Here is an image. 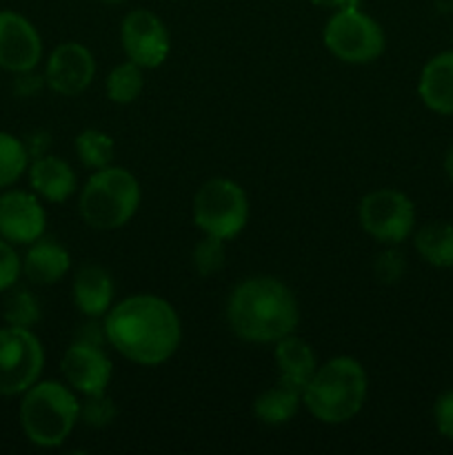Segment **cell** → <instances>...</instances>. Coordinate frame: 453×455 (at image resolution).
Instances as JSON below:
<instances>
[{"label":"cell","instance_id":"1","mask_svg":"<svg viewBox=\"0 0 453 455\" xmlns=\"http://www.w3.org/2000/svg\"><path fill=\"white\" fill-rule=\"evenodd\" d=\"M107 345L140 367H158L173 358L182 340V324L171 302L154 293H136L105 314Z\"/></svg>","mask_w":453,"mask_h":455},{"label":"cell","instance_id":"2","mask_svg":"<svg viewBox=\"0 0 453 455\" xmlns=\"http://www.w3.org/2000/svg\"><path fill=\"white\" fill-rule=\"evenodd\" d=\"M226 320L240 340L275 345L300 323V307L291 289L271 275H253L231 291Z\"/></svg>","mask_w":453,"mask_h":455},{"label":"cell","instance_id":"3","mask_svg":"<svg viewBox=\"0 0 453 455\" xmlns=\"http://www.w3.org/2000/svg\"><path fill=\"white\" fill-rule=\"evenodd\" d=\"M369 395V378L351 355H338L315 369L302 389V404L324 425H345L362 411Z\"/></svg>","mask_w":453,"mask_h":455},{"label":"cell","instance_id":"4","mask_svg":"<svg viewBox=\"0 0 453 455\" xmlns=\"http://www.w3.org/2000/svg\"><path fill=\"white\" fill-rule=\"evenodd\" d=\"M80 422V403L69 385L38 380L22 394L20 427L31 444L56 449L67 443Z\"/></svg>","mask_w":453,"mask_h":455},{"label":"cell","instance_id":"5","mask_svg":"<svg viewBox=\"0 0 453 455\" xmlns=\"http://www.w3.org/2000/svg\"><path fill=\"white\" fill-rule=\"evenodd\" d=\"M140 182L129 169H96L80 191L78 212L84 225L98 231H114L127 225L140 207Z\"/></svg>","mask_w":453,"mask_h":455},{"label":"cell","instance_id":"6","mask_svg":"<svg viewBox=\"0 0 453 455\" xmlns=\"http://www.w3.org/2000/svg\"><path fill=\"white\" fill-rule=\"evenodd\" d=\"M191 216L204 235L229 243L247 227L249 198L235 180L211 178L195 191Z\"/></svg>","mask_w":453,"mask_h":455},{"label":"cell","instance_id":"7","mask_svg":"<svg viewBox=\"0 0 453 455\" xmlns=\"http://www.w3.org/2000/svg\"><path fill=\"white\" fill-rule=\"evenodd\" d=\"M324 47L346 65H367L385 53V29L358 4L336 9L322 31Z\"/></svg>","mask_w":453,"mask_h":455},{"label":"cell","instance_id":"8","mask_svg":"<svg viewBox=\"0 0 453 455\" xmlns=\"http://www.w3.org/2000/svg\"><path fill=\"white\" fill-rule=\"evenodd\" d=\"M358 220L380 244H402L416 231V204L398 189L369 191L360 200Z\"/></svg>","mask_w":453,"mask_h":455},{"label":"cell","instance_id":"9","mask_svg":"<svg viewBox=\"0 0 453 455\" xmlns=\"http://www.w3.org/2000/svg\"><path fill=\"white\" fill-rule=\"evenodd\" d=\"M43 367V342L31 329L0 327V395H22L40 380Z\"/></svg>","mask_w":453,"mask_h":455},{"label":"cell","instance_id":"10","mask_svg":"<svg viewBox=\"0 0 453 455\" xmlns=\"http://www.w3.org/2000/svg\"><path fill=\"white\" fill-rule=\"evenodd\" d=\"M120 43L131 62L142 69H155L163 65L171 52L169 29L149 9H133L123 18Z\"/></svg>","mask_w":453,"mask_h":455},{"label":"cell","instance_id":"11","mask_svg":"<svg viewBox=\"0 0 453 455\" xmlns=\"http://www.w3.org/2000/svg\"><path fill=\"white\" fill-rule=\"evenodd\" d=\"M47 229V213L36 194L7 189L0 194V238L12 244L36 243Z\"/></svg>","mask_w":453,"mask_h":455},{"label":"cell","instance_id":"12","mask_svg":"<svg viewBox=\"0 0 453 455\" xmlns=\"http://www.w3.org/2000/svg\"><path fill=\"white\" fill-rule=\"evenodd\" d=\"M96 76V58L83 43H60L47 58L44 80L52 92L60 96H78Z\"/></svg>","mask_w":453,"mask_h":455},{"label":"cell","instance_id":"13","mask_svg":"<svg viewBox=\"0 0 453 455\" xmlns=\"http://www.w3.org/2000/svg\"><path fill=\"white\" fill-rule=\"evenodd\" d=\"M43 58V38L22 13L0 12V69L20 74L36 69Z\"/></svg>","mask_w":453,"mask_h":455},{"label":"cell","instance_id":"14","mask_svg":"<svg viewBox=\"0 0 453 455\" xmlns=\"http://www.w3.org/2000/svg\"><path fill=\"white\" fill-rule=\"evenodd\" d=\"M60 371L71 389L83 395H91L107 391L114 376V364L102 347L74 340V345L62 355Z\"/></svg>","mask_w":453,"mask_h":455},{"label":"cell","instance_id":"15","mask_svg":"<svg viewBox=\"0 0 453 455\" xmlns=\"http://www.w3.org/2000/svg\"><path fill=\"white\" fill-rule=\"evenodd\" d=\"M417 96L433 114L453 116V49L426 60L417 80Z\"/></svg>","mask_w":453,"mask_h":455},{"label":"cell","instance_id":"16","mask_svg":"<svg viewBox=\"0 0 453 455\" xmlns=\"http://www.w3.org/2000/svg\"><path fill=\"white\" fill-rule=\"evenodd\" d=\"M27 173H29V185L34 194L47 203H65L78 189L76 172L67 160L58 156L47 154L31 160Z\"/></svg>","mask_w":453,"mask_h":455},{"label":"cell","instance_id":"17","mask_svg":"<svg viewBox=\"0 0 453 455\" xmlns=\"http://www.w3.org/2000/svg\"><path fill=\"white\" fill-rule=\"evenodd\" d=\"M114 278L100 265H83L74 278V305L84 318H102L114 302Z\"/></svg>","mask_w":453,"mask_h":455},{"label":"cell","instance_id":"18","mask_svg":"<svg viewBox=\"0 0 453 455\" xmlns=\"http://www.w3.org/2000/svg\"><path fill=\"white\" fill-rule=\"evenodd\" d=\"M71 267V256L60 243L52 238H38L29 244L22 258V274L34 284H56L67 275Z\"/></svg>","mask_w":453,"mask_h":455},{"label":"cell","instance_id":"19","mask_svg":"<svg viewBox=\"0 0 453 455\" xmlns=\"http://www.w3.org/2000/svg\"><path fill=\"white\" fill-rule=\"evenodd\" d=\"M274 363L278 367L280 380L300 391L305 389V385L311 380L315 369H318V358L314 354V347L306 340H302V338H298L296 333L284 336L282 340L275 342Z\"/></svg>","mask_w":453,"mask_h":455},{"label":"cell","instance_id":"20","mask_svg":"<svg viewBox=\"0 0 453 455\" xmlns=\"http://www.w3.org/2000/svg\"><path fill=\"white\" fill-rule=\"evenodd\" d=\"M413 247L426 265L453 269V225L447 220L425 222L413 231Z\"/></svg>","mask_w":453,"mask_h":455},{"label":"cell","instance_id":"21","mask_svg":"<svg viewBox=\"0 0 453 455\" xmlns=\"http://www.w3.org/2000/svg\"><path fill=\"white\" fill-rule=\"evenodd\" d=\"M302 404V391L296 387L287 385V382L278 380V385L271 389L262 391L253 403V416L269 427L287 425L293 420Z\"/></svg>","mask_w":453,"mask_h":455},{"label":"cell","instance_id":"22","mask_svg":"<svg viewBox=\"0 0 453 455\" xmlns=\"http://www.w3.org/2000/svg\"><path fill=\"white\" fill-rule=\"evenodd\" d=\"M76 154L78 160L89 169L109 167L115 156V142L102 129H84L76 136Z\"/></svg>","mask_w":453,"mask_h":455},{"label":"cell","instance_id":"23","mask_svg":"<svg viewBox=\"0 0 453 455\" xmlns=\"http://www.w3.org/2000/svg\"><path fill=\"white\" fill-rule=\"evenodd\" d=\"M142 84H145V76H142V67L136 62L127 60L115 65L107 76V96L115 105H129L136 100L142 93Z\"/></svg>","mask_w":453,"mask_h":455},{"label":"cell","instance_id":"24","mask_svg":"<svg viewBox=\"0 0 453 455\" xmlns=\"http://www.w3.org/2000/svg\"><path fill=\"white\" fill-rule=\"evenodd\" d=\"M29 154H27L22 138L13 133L0 132V189H9L13 182L22 178L29 169Z\"/></svg>","mask_w":453,"mask_h":455},{"label":"cell","instance_id":"25","mask_svg":"<svg viewBox=\"0 0 453 455\" xmlns=\"http://www.w3.org/2000/svg\"><path fill=\"white\" fill-rule=\"evenodd\" d=\"M40 309L38 298L27 289H9L7 298L3 302V320L9 327H20V329H34L40 323Z\"/></svg>","mask_w":453,"mask_h":455},{"label":"cell","instance_id":"26","mask_svg":"<svg viewBox=\"0 0 453 455\" xmlns=\"http://www.w3.org/2000/svg\"><path fill=\"white\" fill-rule=\"evenodd\" d=\"M191 262H194V269L198 271L203 278L216 275L226 262L225 240L213 238V235H204V238L194 247Z\"/></svg>","mask_w":453,"mask_h":455},{"label":"cell","instance_id":"27","mask_svg":"<svg viewBox=\"0 0 453 455\" xmlns=\"http://www.w3.org/2000/svg\"><path fill=\"white\" fill-rule=\"evenodd\" d=\"M115 416H118V407L107 391L84 395V403H80V422L91 429H105L115 420Z\"/></svg>","mask_w":453,"mask_h":455},{"label":"cell","instance_id":"28","mask_svg":"<svg viewBox=\"0 0 453 455\" xmlns=\"http://www.w3.org/2000/svg\"><path fill=\"white\" fill-rule=\"evenodd\" d=\"M398 247L400 244H385V249L378 253L371 265L373 278L380 284H386V287L398 284L407 274V256Z\"/></svg>","mask_w":453,"mask_h":455},{"label":"cell","instance_id":"29","mask_svg":"<svg viewBox=\"0 0 453 455\" xmlns=\"http://www.w3.org/2000/svg\"><path fill=\"white\" fill-rule=\"evenodd\" d=\"M22 274V258L13 249L12 243L0 238V293H7L13 289Z\"/></svg>","mask_w":453,"mask_h":455},{"label":"cell","instance_id":"30","mask_svg":"<svg viewBox=\"0 0 453 455\" xmlns=\"http://www.w3.org/2000/svg\"><path fill=\"white\" fill-rule=\"evenodd\" d=\"M433 425L442 438L453 443V389L442 391L433 403Z\"/></svg>","mask_w":453,"mask_h":455},{"label":"cell","instance_id":"31","mask_svg":"<svg viewBox=\"0 0 453 455\" xmlns=\"http://www.w3.org/2000/svg\"><path fill=\"white\" fill-rule=\"evenodd\" d=\"M16 78H13V96L18 98H34L38 96L40 92H43V87L47 84V80H44V74H38L36 69H29V71H20V74H13Z\"/></svg>","mask_w":453,"mask_h":455},{"label":"cell","instance_id":"32","mask_svg":"<svg viewBox=\"0 0 453 455\" xmlns=\"http://www.w3.org/2000/svg\"><path fill=\"white\" fill-rule=\"evenodd\" d=\"M22 145H25L27 154H29V160L47 156L49 149H52V133L44 132V129H34V132L25 133Z\"/></svg>","mask_w":453,"mask_h":455},{"label":"cell","instance_id":"33","mask_svg":"<svg viewBox=\"0 0 453 455\" xmlns=\"http://www.w3.org/2000/svg\"><path fill=\"white\" fill-rule=\"evenodd\" d=\"M76 342L105 347L107 345L105 323H100V318H89L87 323H84L83 327H78V331H76Z\"/></svg>","mask_w":453,"mask_h":455},{"label":"cell","instance_id":"34","mask_svg":"<svg viewBox=\"0 0 453 455\" xmlns=\"http://www.w3.org/2000/svg\"><path fill=\"white\" fill-rule=\"evenodd\" d=\"M309 3L315 4V7L331 9V12H336V9H342V7H349V4H358L355 0H309Z\"/></svg>","mask_w":453,"mask_h":455},{"label":"cell","instance_id":"35","mask_svg":"<svg viewBox=\"0 0 453 455\" xmlns=\"http://www.w3.org/2000/svg\"><path fill=\"white\" fill-rule=\"evenodd\" d=\"M442 167H444V173H447L449 182H451V185H453V147L447 151V154H444Z\"/></svg>","mask_w":453,"mask_h":455},{"label":"cell","instance_id":"36","mask_svg":"<svg viewBox=\"0 0 453 455\" xmlns=\"http://www.w3.org/2000/svg\"><path fill=\"white\" fill-rule=\"evenodd\" d=\"M440 13H453V0H435Z\"/></svg>","mask_w":453,"mask_h":455},{"label":"cell","instance_id":"37","mask_svg":"<svg viewBox=\"0 0 453 455\" xmlns=\"http://www.w3.org/2000/svg\"><path fill=\"white\" fill-rule=\"evenodd\" d=\"M102 4H109V7H115V4H123L127 3V0H100Z\"/></svg>","mask_w":453,"mask_h":455}]
</instances>
